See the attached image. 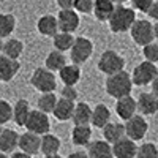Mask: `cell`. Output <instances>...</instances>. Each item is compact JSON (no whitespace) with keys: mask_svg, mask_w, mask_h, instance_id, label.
<instances>
[{"mask_svg":"<svg viewBox=\"0 0 158 158\" xmlns=\"http://www.w3.org/2000/svg\"><path fill=\"white\" fill-rule=\"evenodd\" d=\"M104 89H106V94L111 98H123L131 95V90H133V82H131V76L130 73H127L125 70L120 73H115L112 76H108L106 84H104Z\"/></svg>","mask_w":158,"mask_h":158,"instance_id":"obj_1","label":"cell"},{"mask_svg":"<svg viewBox=\"0 0 158 158\" xmlns=\"http://www.w3.org/2000/svg\"><path fill=\"white\" fill-rule=\"evenodd\" d=\"M136 21V13L133 8L128 6H115L112 15L109 18V29L112 33H125L127 30L131 29V25Z\"/></svg>","mask_w":158,"mask_h":158,"instance_id":"obj_2","label":"cell"},{"mask_svg":"<svg viewBox=\"0 0 158 158\" xmlns=\"http://www.w3.org/2000/svg\"><path fill=\"white\" fill-rule=\"evenodd\" d=\"M98 70L106 74V76H112L115 73H120L125 70V59L118 54V52L108 49L104 51L100 60H98Z\"/></svg>","mask_w":158,"mask_h":158,"instance_id":"obj_3","label":"cell"},{"mask_svg":"<svg viewBox=\"0 0 158 158\" xmlns=\"http://www.w3.org/2000/svg\"><path fill=\"white\" fill-rule=\"evenodd\" d=\"M30 84L41 94H51L57 89V79L52 71L46 70L44 67H40L33 70L30 76Z\"/></svg>","mask_w":158,"mask_h":158,"instance_id":"obj_4","label":"cell"},{"mask_svg":"<svg viewBox=\"0 0 158 158\" xmlns=\"http://www.w3.org/2000/svg\"><path fill=\"white\" fill-rule=\"evenodd\" d=\"M92 54H94V43L92 40L85 38V36H77L74 38V43L70 49V59L73 62V65H82L85 63Z\"/></svg>","mask_w":158,"mask_h":158,"instance_id":"obj_5","label":"cell"},{"mask_svg":"<svg viewBox=\"0 0 158 158\" xmlns=\"http://www.w3.org/2000/svg\"><path fill=\"white\" fill-rule=\"evenodd\" d=\"M130 33H131L133 41L138 46H142V48L147 46L149 43H152L155 40L153 38V25L147 19H136L135 24L131 25Z\"/></svg>","mask_w":158,"mask_h":158,"instance_id":"obj_6","label":"cell"},{"mask_svg":"<svg viewBox=\"0 0 158 158\" xmlns=\"http://www.w3.org/2000/svg\"><path fill=\"white\" fill-rule=\"evenodd\" d=\"M158 74V68L155 63H150V62H141L139 65H136L133 73H131V82L133 85H139V87H144V85H149L152 84V81L155 79V76Z\"/></svg>","mask_w":158,"mask_h":158,"instance_id":"obj_7","label":"cell"},{"mask_svg":"<svg viewBox=\"0 0 158 158\" xmlns=\"http://www.w3.org/2000/svg\"><path fill=\"white\" fill-rule=\"evenodd\" d=\"M25 130L30 131L33 135H38V136H43L46 133H49L51 130V122H49V117L48 114L38 111V109H32L29 112V117L24 123Z\"/></svg>","mask_w":158,"mask_h":158,"instance_id":"obj_8","label":"cell"},{"mask_svg":"<svg viewBox=\"0 0 158 158\" xmlns=\"http://www.w3.org/2000/svg\"><path fill=\"white\" fill-rule=\"evenodd\" d=\"M123 128H125V138L136 142V141H141V139L146 138L147 130H149V123L142 115L135 114L133 117H130L128 120H125Z\"/></svg>","mask_w":158,"mask_h":158,"instance_id":"obj_9","label":"cell"},{"mask_svg":"<svg viewBox=\"0 0 158 158\" xmlns=\"http://www.w3.org/2000/svg\"><path fill=\"white\" fill-rule=\"evenodd\" d=\"M56 18H57V24H59V32H65V33L76 32V29L81 24L79 15L74 10H60Z\"/></svg>","mask_w":158,"mask_h":158,"instance_id":"obj_10","label":"cell"},{"mask_svg":"<svg viewBox=\"0 0 158 158\" xmlns=\"http://www.w3.org/2000/svg\"><path fill=\"white\" fill-rule=\"evenodd\" d=\"M136 111L141 115H153L158 112V95L153 92H142L136 100Z\"/></svg>","mask_w":158,"mask_h":158,"instance_id":"obj_11","label":"cell"},{"mask_svg":"<svg viewBox=\"0 0 158 158\" xmlns=\"http://www.w3.org/2000/svg\"><path fill=\"white\" fill-rule=\"evenodd\" d=\"M111 147H112L114 158H136L138 146L135 141H131L128 138H122L120 141L114 142Z\"/></svg>","mask_w":158,"mask_h":158,"instance_id":"obj_12","label":"cell"},{"mask_svg":"<svg viewBox=\"0 0 158 158\" xmlns=\"http://www.w3.org/2000/svg\"><path fill=\"white\" fill-rule=\"evenodd\" d=\"M40 144H41V136L33 135V133H30V131H25V133L19 135L18 147L21 149V152L27 153L30 156L40 152Z\"/></svg>","mask_w":158,"mask_h":158,"instance_id":"obj_13","label":"cell"},{"mask_svg":"<svg viewBox=\"0 0 158 158\" xmlns=\"http://www.w3.org/2000/svg\"><path fill=\"white\" fill-rule=\"evenodd\" d=\"M19 70H21L19 60H13L0 54V81L2 82H10L11 79H15Z\"/></svg>","mask_w":158,"mask_h":158,"instance_id":"obj_14","label":"cell"},{"mask_svg":"<svg viewBox=\"0 0 158 158\" xmlns=\"http://www.w3.org/2000/svg\"><path fill=\"white\" fill-rule=\"evenodd\" d=\"M19 135L18 131L11 128H3L0 133V152L2 153H13L18 147Z\"/></svg>","mask_w":158,"mask_h":158,"instance_id":"obj_15","label":"cell"},{"mask_svg":"<svg viewBox=\"0 0 158 158\" xmlns=\"http://www.w3.org/2000/svg\"><path fill=\"white\" fill-rule=\"evenodd\" d=\"M115 112L122 120H128L130 117H133L138 111H136V100L128 95L123 98H118L117 104H115Z\"/></svg>","mask_w":158,"mask_h":158,"instance_id":"obj_16","label":"cell"},{"mask_svg":"<svg viewBox=\"0 0 158 158\" xmlns=\"http://www.w3.org/2000/svg\"><path fill=\"white\" fill-rule=\"evenodd\" d=\"M30 104L27 100L24 98H19L15 104H13V112H11V120L15 122L18 127H24L25 120L29 117V112H30Z\"/></svg>","mask_w":158,"mask_h":158,"instance_id":"obj_17","label":"cell"},{"mask_svg":"<svg viewBox=\"0 0 158 158\" xmlns=\"http://www.w3.org/2000/svg\"><path fill=\"white\" fill-rule=\"evenodd\" d=\"M74 111V103L63 100V98H57V103L54 109H52V115H54L59 122H67L71 120V115Z\"/></svg>","mask_w":158,"mask_h":158,"instance_id":"obj_18","label":"cell"},{"mask_svg":"<svg viewBox=\"0 0 158 158\" xmlns=\"http://www.w3.org/2000/svg\"><path fill=\"white\" fill-rule=\"evenodd\" d=\"M36 30L41 33L43 36H54L56 33H59V24H57V18L52 15H44L38 19L36 22Z\"/></svg>","mask_w":158,"mask_h":158,"instance_id":"obj_19","label":"cell"},{"mask_svg":"<svg viewBox=\"0 0 158 158\" xmlns=\"http://www.w3.org/2000/svg\"><path fill=\"white\" fill-rule=\"evenodd\" d=\"M114 3L111 0H94V8H92V13L97 18V21L100 22H108L112 11H114Z\"/></svg>","mask_w":158,"mask_h":158,"instance_id":"obj_20","label":"cell"},{"mask_svg":"<svg viewBox=\"0 0 158 158\" xmlns=\"http://www.w3.org/2000/svg\"><path fill=\"white\" fill-rule=\"evenodd\" d=\"M87 158H114L112 147L106 141H94L89 144Z\"/></svg>","mask_w":158,"mask_h":158,"instance_id":"obj_21","label":"cell"},{"mask_svg":"<svg viewBox=\"0 0 158 158\" xmlns=\"http://www.w3.org/2000/svg\"><path fill=\"white\" fill-rule=\"evenodd\" d=\"M111 122V111L106 104H97L95 108H92V118L90 123L97 128H104Z\"/></svg>","mask_w":158,"mask_h":158,"instance_id":"obj_22","label":"cell"},{"mask_svg":"<svg viewBox=\"0 0 158 158\" xmlns=\"http://www.w3.org/2000/svg\"><path fill=\"white\" fill-rule=\"evenodd\" d=\"M62 147L60 139L52 135V133H46L41 136V144H40V152H43L44 156L49 155H59V150Z\"/></svg>","mask_w":158,"mask_h":158,"instance_id":"obj_23","label":"cell"},{"mask_svg":"<svg viewBox=\"0 0 158 158\" xmlns=\"http://www.w3.org/2000/svg\"><path fill=\"white\" fill-rule=\"evenodd\" d=\"M103 130V136H104V141L109 142L111 146L114 142L120 141L122 138H125V128H123V123L120 122H109Z\"/></svg>","mask_w":158,"mask_h":158,"instance_id":"obj_24","label":"cell"},{"mask_svg":"<svg viewBox=\"0 0 158 158\" xmlns=\"http://www.w3.org/2000/svg\"><path fill=\"white\" fill-rule=\"evenodd\" d=\"M90 118H92V108L87 103L81 101L74 104V111L71 115V120L74 125H90Z\"/></svg>","mask_w":158,"mask_h":158,"instance_id":"obj_25","label":"cell"},{"mask_svg":"<svg viewBox=\"0 0 158 158\" xmlns=\"http://www.w3.org/2000/svg\"><path fill=\"white\" fill-rule=\"evenodd\" d=\"M60 81L63 82V85H76L81 79V68L77 65H65V67L59 71Z\"/></svg>","mask_w":158,"mask_h":158,"instance_id":"obj_26","label":"cell"},{"mask_svg":"<svg viewBox=\"0 0 158 158\" xmlns=\"http://www.w3.org/2000/svg\"><path fill=\"white\" fill-rule=\"evenodd\" d=\"M92 138V130L90 125H74V128L71 130V142L74 146H89Z\"/></svg>","mask_w":158,"mask_h":158,"instance_id":"obj_27","label":"cell"},{"mask_svg":"<svg viewBox=\"0 0 158 158\" xmlns=\"http://www.w3.org/2000/svg\"><path fill=\"white\" fill-rule=\"evenodd\" d=\"M22 51H24V44L21 40L18 38H8L6 41H3V49H2V56L13 59V60H18L22 56Z\"/></svg>","mask_w":158,"mask_h":158,"instance_id":"obj_28","label":"cell"},{"mask_svg":"<svg viewBox=\"0 0 158 158\" xmlns=\"http://www.w3.org/2000/svg\"><path fill=\"white\" fill-rule=\"evenodd\" d=\"M65 65H67V59H65V56L62 54V52H59L56 49L51 51L44 59V68L52 71V73H56V71L59 73Z\"/></svg>","mask_w":158,"mask_h":158,"instance_id":"obj_29","label":"cell"},{"mask_svg":"<svg viewBox=\"0 0 158 158\" xmlns=\"http://www.w3.org/2000/svg\"><path fill=\"white\" fill-rule=\"evenodd\" d=\"M52 43H54L56 51H59V52L63 54V52H67V51L71 49V46L74 43V36H73V33L59 32V33H56L54 36H52Z\"/></svg>","mask_w":158,"mask_h":158,"instance_id":"obj_30","label":"cell"},{"mask_svg":"<svg viewBox=\"0 0 158 158\" xmlns=\"http://www.w3.org/2000/svg\"><path fill=\"white\" fill-rule=\"evenodd\" d=\"M16 29V18L8 13H0V40L8 38Z\"/></svg>","mask_w":158,"mask_h":158,"instance_id":"obj_31","label":"cell"},{"mask_svg":"<svg viewBox=\"0 0 158 158\" xmlns=\"http://www.w3.org/2000/svg\"><path fill=\"white\" fill-rule=\"evenodd\" d=\"M56 103H57V97L54 92H51V94H41L36 101V104H38L36 109L44 112V114H52V109H54Z\"/></svg>","mask_w":158,"mask_h":158,"instance_id":"obj_32","label":"cell"},{"mask_svg":"<svg viewBox=\"0 0 158 158\" xmlns=\"http://www.w3.org/2000/svg\"><path fill=\"white\" fill-rule=\"evenodd\" d=\"M136 158H158V147L153 142H144L136 150Z\"/></svg>","mask_w":158,"mask_h":158,"instance_id":"obj_33","label":"cell"},{"mask_svg":"<svg viewBox=\"0 0 158 158\" xmlns=\"http://www.w3.org/2000/svg\"><path fill=\"white\" fill-rule=\"evenodd\" d=\"M142 56H144V59H146V62L156 63L158 62V43L152 41L147 46H144L142 48Z\"/></svg>","mask_w":158,"mask_h":158,"instance_id":"obj_34","label":"cell"},{"mask_svg":"<svg viewBox=\"0 0 158 158\" xmlns=\"http://www.w3.org/2000/svg\"><path fill=\"white\" fill-rule=\"evenodd\" d=\"M13 106L6 100H0V125H5L11 120Z\"/></svg>","mask_w":158,"mask_h":158,"instance_id":"obj_35","label":"cell"},{"mask_svg":"<svg viewBox=\"0 0 158 158\" xmlns=\"http://www.w3.org/2000/svg\"><path fill=\"white\" fill-rule=\"evenodd\" d=\"M92 8H94V0H74L73 3V10L77 13H82V15H89L92 13Z\"/></svg>","mask_w":158,"mask_h":158,"instance_id":"obj_36","label":"cell"},{"mask_svg":"<svg viewBox=\"0 0 158 158\" xmlns=\"http://www.w3.org/2000/svg\"><path fill=\"white\" fill-rule=\"evenodd\" d=\"M60 98L74 103L76 98H77V90H76V87H73V85H63V89H62V92H60Z\"/></svg>","mask_w":158,"mask_h":158,"instance_id":"obj_37","label":"cell"},{"mask_svg":"<svg viewBox=\"0 0 158 158\" xmlns=\"http://www.w3.org/2000/svg\"><path fill=\"white\" fill-rule=\"evenodd\" d=\"M153 2H155V0H131L133 8H135V10H139L141 13H146Z\"/></svg>","mask_w":158,"mask_h":158,"instance_id":"obj_38","label":"cell"},{"mask_svg":"<svg viewBox=\"0 0 158 158\" xmlns=\"http://www.w3.org/2000/svg\"><path fill=\"white\" fill-rule=\"evenodd\" d=\"M146 15L150 18V19H153V21H158V2L155 0V2L150 5V8L146 11Z\"/></svg>","mask_w":158,"mask_h":158,"instance_id":"obj_39","label":"cell"},{"mask_svg":"<svg viewBox=\"0 0 158 158\" xmlns=\"http://www.w3.org/2000/svg\"><path fill=\"white\" fill-rule=\"evenodd\" d=\"M74 0H57V5L60 10H73Z\"/></svg>","mask_w":158,"mask_h":158,"instance_id":"obj_40","label":"cell"},{"mask_svg":"<svg viewBox=\"0 0 158 158\" xmlns=\"http://www.w3.org/2000/svg\"><path fill=\"white\" fill-rule=\"evenodd\" d=\"M67 158H87V153H85V152H82V150H77V152L70 153Z\"/></svg>","mask_w":158,"mask_h":158,"instance_id":"obj_41","label":"cell"},{"mask_svg":"<svg viewBox=\"0 0 158 158\" xmlns=\"http://www.w3.org/2000/svg\"><path fill=\"white\" fill-rule=\"evenodd\" d=\"M10 158H32L30 155H27V153H24V152H13V155L10 156Z\"/></svg>","mask_w":158,"mask_h":158,"instance_id":"obj_42","label":"cell"},{"mask_svg":"<svg viewBox=\"0 0 158 158\" xmlns=\"http://www.w3.org/2000/svg\"><path fill=\"white\" fill-rule=\"evenodd\" d=\"M152 92L155 95H158V74L155 76V79L152 81Z\"/></svg>","mask_w":158,"mask_h":158,"instance_id":"obj_43","label":"cell"},{"mask_svg":"<svg viewBox=\"0 0 158 158\" xmlns=\"http://www.w3.org/2000/svg\"><path fill=\"white\" fill-rule=\"evenodd\" d=\"M111 2L114 3V6H120V5H123V3H127L128 0H111Z\"/></svg>","mask_w":158,"mask_h":158,"instance_id":"obj_44","label":"cell"},{"mask_svg":"<svg viewBox=\"0 0 158 158\" xmlns=\"http://www.w3.org/2000/svg\"><path fill=\"white\" fill-rule=\"evenodd\" d=\"M153 38L158 40V21L153 24Z\"/></svg>","mask_w":158,"mask_h":158,"instance_id":"obj_45","label":"cell"},{"mask_svg":"<svg viewBox=\"0 0 158 158\" xmlns=\"http://www.w3.org/2000/svg\"><path fill=\"white\" fill-rule=\"evenodd\" d=\"M44 158H62L60 155H49V156H44Z\"/></svg>","mask_w":158,"mask_h":158,"instance_id":"obj_46","label":"cell"},{"mask_svg":"<svg viewBox=\"0 0 158 158\" xmlns=\"http://www.w3.org/2000/svg\"><path fill=\"white\" fill-rule=\"evenodd\" d=\"M0 158H10L6 153H2V152H0Z\"/></svg>","mask_w":158,"mask_h":158,"instance_id":"obj_47","label":"cell"},{"mask_svg":"<svg viewBox=\"0 0 158 158\" xmlns=\"http://www.w3.org/2000/svg\"><path fill=\"white\" fill-rule=\"evenodd\" d=\"M2 49H3V41L0 40V54H2Z\"/></svg>","mask_w":158,"mask_h":158,"instance_id":"obj_48","label":"cell"},{"mask_svg":"<svg viewBox=\"0 0 158 158\" xmlns=\"http://www.w3.org/2000/svg\"><path fill=\"white\" fill-rule=\"evenodd\" d=\"M2 130H3V128H2V125H0V133H2Z\"/></svg>","mask_w":158,"mask_h":158,"instance_id":"obj_49","label":"cell"},{"mask_svg":"<svg viewBox=\"0 0 158 158\" xmlns=\"http://www.w3.org/2000/svg\"><path fill=\"white\" fill-rule=\"evenodd\" d=\"M156 2H158V0H156Z\"/></svg>","mask_w":158,"mask_h":158,"instance_id":"obj_50","label":"cell"}]
</instances>
